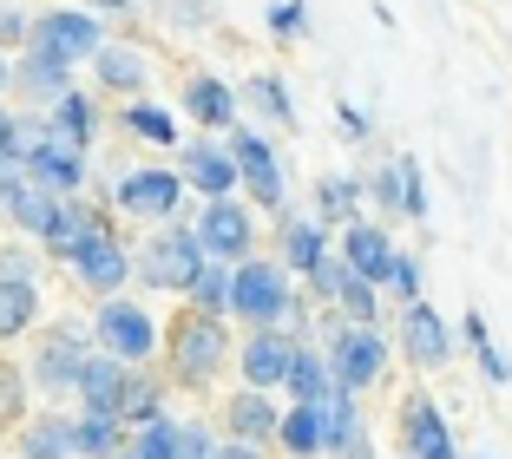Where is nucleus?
Wrapping results in <instances>:
<instances>
[{
  "label": "nucleus",
  "mask_w": 512,
  "mask_h": 459,
  "mask_svg": "<svg viewBox=\"0 0 512 459\" xmlns=\"http://www.w3.org/2000/svg\"><path fill=\"white\" fill-rule=\"evenodd\" d=\"M184 112H191L197 125H230L237 119V99H230L224 79H191V86H184Z\"/></svg>",
  "instance_id": "4be33fe9"
},
{
  "label": "nucleus",
  "mask_w": 512,
  "mask_h": 459,
  "mask_svg": "<svg viewBox=\"0 0 512 459\" xmlns=\"http://www.w3.org/2000/svg\"><path fill=\"white\" fill-rule=\"evenodd\" d=\"M99 7H132V0H99Z\"/></svg>",
  "instance_id": "5fc2aeb1"
},
{
  "label": "nucleus",
  "mask_w": 512,
  "mask_h": 459,
  "mask_svg": "<svg viewBox=\"0 0 512 459\" xmlns=\"http://www.w3.org/2000/svg\"><path fill=\"white\" fill-rule=\"evenodd\" d=\"M322 256H329V243H322V223H302V217L283 223V263H296L302 276H309Z\"/></svg>",
  "instance_id": "cd10ccee"
},
{
  "label": "nucleus",
  "mask_w": 512,
  "mask_h": 459,
  "mask_svg": "<svg viewBox=\"0 0 512 459\" xmlns=\"http://www.w3.org/2000/svg\"><path fill=\"white\" fill-rule=\"evenodd\" d=\"M342 309L348 315H355V322H368V328H375V282H362V276H355V269H348V282H342Z\"/></svg>",
  "instance_id": "a19ab883"
},
{
  "label": "nucleus",
  "mask_w": 512,
  "mask_h": 459,
  "mask_svg": "<svg viewBox=\"0 0 512 459\" xmlns=\"http://www.w3.org/2000/svg\"><path fill=\"white\" fill-rule=\"evenodd\" d=\"M355 394L348 387H329V400H322V446H335V453H348V440H355Z\"/></svg>",
  "instance_id": "bb28decb"
},
{
  "label": "nucleus",
  "mask_w": 512,
  "mask_h": 459,
  "mask_svg": "<svg viewBox=\"0 0 512 459\" xmlns=\"http://www.w3.org/2000/svg\"><path fill=\"white\" fill-rule=\"evenodd\" d=\"M250 99L263 105V119H276V125H296V105H289L283 79H270V73H263V79H256V86H250Z\"/></svg>",
  "instance_id": "4c0bfd02"
},
{
  "label": "nucleus",
  "mask_w": 512,
  "mask_h": 459,
  "mask_svg": "<svg viewBox=\"0 0 512 459\" xmlns=\"http://www.w3.org/2000/svg\"><path fill=\"white\" fill-rule=\"evenodd\" d=\"M309 282H316V296H342V282H348V256H322L316 269H309Z\"/></svg>",
  "instance_id": "79ce46f5"
},
{
  "label": "nucleus",
  "mask_w": 512,
  "mask_h": 459,
  "mask_svg": "<svg viewBox=\"0 0 512 459\" xmlns=\"http://www.w3.org/2000/svg\"><path fill=\"white\" fill-rule=\"evenodd\" d=\"M289 309H296V302H289L283 263H237L230 269V315H243V322H256V328H276Z\"/></svg>",
  "instance_id": "7ed1b4c3"
},
{
  "label": "nucleus",
  "mask_w": 512,
  "mask_h": 459,
  "mask_svg": "<svg viewBox=\"0 0 512 459\" xmlns=\"http://www.w3.org/2000/svg\"><path fill=\"white\" fill-rule=\"evenodd\" d=\"M92 230H99V217H92L86 204H60V223L46 230V250H53V256H73L79 243L92 237Z\"/></svg>",
  "instance_id": "c85d7f7f"
},
{
  "label": "nucleus",
  "mask_w": 512,
  "mask_h": 459,
  "mask_svg": "<svg viewBox=\"0 0 512 459\" xmlns=\"http://www.w3.org/2000/svg\"><path fill=\"white\" fill-rule=\"evenodd\" d=\"M407 355L421 368H447V328L427 302H407Z\"/></svg>",
  "instance_id": "a211bd4d"
},
{
  "label": "nucleus",
  "mask_w": 512,
  "mask_h": 459,
  "mask_svg": "<svg viewBox=\"0 0 512 459\" xmlns=\"http://www.w3.org/2000/svg\"><path fill=\"white\" fill-rule=\"evenodd\" d=\"M33 315H40V289H33V276H0V341L27 335Z\"/></svg>",
  "instance_id": "6ab92c4d"
},
{
  "label": "nucleus",
  "mask_w": 512,
  "mask_h": 459,
  "mask_svg": "<svg viewBox=\"0 0 512 459\" xmlns=\"http://www.w3.org/2000/svg\"><path fill=\"white\" fill-rule=\"evenodd\" d=\"M342 132H348V138H368V112H355V105H342Z\"/></svg>",
  "instance_id": "de8ad7c7"
},
{
  "label": "nucleus",
  "mask_w": 512,
  "mask_h": 459,
  "mask_svg": "<svg viewBox=\"0 0 512 459\" xmlns=\"http://www.w3.org/2000/svg\"><path fill=\"white\" fill-rule=\"evenodd\" d=\"M125 381H132V368H125L119 355H92L86 368H79V394H86V414H112V420H119V407H125Z\"/></svg>",
  "instance_id": "4468645a"
},
{
  "label": "nucleus",
  "mask_w": 512,
  "mask_h": 459,
  "mask_svg": "<svg viewBox=\"0 0 512 459\" xmlns=\"http://www.w3.org/2000/svg\"><path fill=\"white\" fill-rule=\"evenodd\" d=\"M0 86H7V66H0Z\"/></svg>",
  "instance_id": "6e6d98bb"
},
{
  "label": "nucleus",
  "mask_w": 512,
  "mask_h": 459,
  "mask_svg": "<svg viewBox=\"0 0 512 459\" xmlns=\"http://www.w3.org/2000/svg\"><path fill=\"white\" fill-rule=\"evenodd\" d=\"M171 459H217V446H211V433L184 427V433H178V453H171Z\"/></svg>",
  "instance_id": "c03bdc74"
},
{
  "label": "nucleus",
  "mask_w": 512,
  "mask_h": 459,
  "mask_svg": "<svg viewBox=\"0 0 512 459\" xmlns=\"http://www.w3.org/2000/svg\"><path fill=\"white\" fill-rule=\"evenodd\" d=\"M191 184L204 197H230V184H237V158L217 151V145H197L191 151Z\"/></svg>",
  "instance_id": "5701e85b"
},
{
  "label": "nucleus",
  "mask_w": 512,
  "mask_h": 459,
  "mask_svg": "<svg viewBox=\"0 0 512 459\" xmlns=\"http://www.w3.org/2000/svg\"><path fill=\"white\" fill-rule=\"evenodd\" d=\"M92 66H99V86H112V92H138L145 86V60H138L132 46H99Z\"/></svg>",
  "instance_id": "b1692460"
},
{
  "label": "nucleus",
  "mask_w": 512,
  "mask_h": 459,
  "mask_svg": "<svg viewBox=\"0 0 512 459\" xmlns=\"http://www.w3.org/2000/svg\"><path fill=\"white\" fill-rule=\"evenodd\" d=\"M302 14H309L302 0H276V7H270V27H276V33H296V27H302Z\"/></svg>",
  "instance_id": "a18cd8bd"
},
{
  "label": "nucleus",
  "mask_w": 512,
  "mask_h": 459,
  "mask_svg": "<svg viewBox=\"0 0 512 459\" xmlns=\"http://www.w3.org/2000/svg\"><path fill=\"white\" fill-rule=\"evenodd\" d=\"M92 335L106 341L119 361H151V348H158V328H151V315L132 309V302H119V296L92 315Z\"/></svg>",
  "instance_id": "0eeeda50"
},
{
  "label": "nucleus",
  "mask_w": 512,
  "mask_h": 459,
  "mask_svg": "<svg viewBox=\"0 0 512 459\" xmlns=\"http://www.w3.org/2000/svg\"><path fill=\"white\" fill-rule=\"evenodd\" d=\"M342 256H348V269H355L362 282H388V269H394V243L381 237L375 223H348Z\"/></svg>",
  "instance_id": "dca6fc26"
},
{
  "label": "nucleus",
  "mask_w": 512,
  "mask_h": 459,
  "mask_svg": "<svg viewBox=\"0 0 512 459\" xmlns=\"http://www.w3.org/2000/svg\"><path fill=\"white\" fill-rule=\"evenodd\" d=\"M178 178L171 171H132V178L119 184V204L132 210V217H151V223H171V210H178Z\"/></svg>",
  "instance_id": "ddd939ff"
},
{
  "label": "nucleus",
  "mask_w": 512,
  "mask_h": 459,
  "mask_svg": "<svg viewBox=\"0 0 512 459\" xmlns=\"http://www.w3.org/2000/svg\"><path fill=\"white\" fill-rule=\"evenodd\" d=\"M276 433H283V446L296 459H316L322 453V400H296V414L276 420Z\"/></svg>",
  "instance_id": "412c9836"
},
{
  "label": "nucleus",
  "mask_w": 512,
  "mask_h": 459,
  "mask_svg": "<svg viewBox=\"0 0 512 459\" xmlns=\"http://www.w3.org/2000/svg\"><path fill=\"white\" fill-rule=\"evenodd\" d=\"M401 427H407V459H453V440H447V427H440V414L427 400H407Z\"/></svg>",
  "instance_id": "f3484780"
},
{
  "label": "nucleus",
  "mask_w": 512,
  "mask_h": 459,
  "mask_svg": "<svg viewBox=\"0 0 512 459\" xmlns=\"http://www.w3.org/2000/svg\"><path fill=\"white\" fill-rule=\"evenodd\" d=\"M40 184H60V191H79L86 184V145H73V138H60V132H46V145H40V158L27 164Z\"/></svg>",
  "instance_id": "2eb2a0df"
},
{
  "label": "nucleus",
  "mask_w": 512,
  "mask_h": 459,
  "mask_svg": "<svg viewBox=\"0 0 512 459\" xmlns=\"http://www.w3.org/2000/svg\"><path fill=\"white\" fill-rule=\"evenodd\" d=\"M230 440H250V446H263V440H270V433H276V420H283V414H276V407H270V400H263V387H250V394H237V400H230Z\"/></svg>",
  "instance_id": "aec40b11"
},
{
  "label": "nucleus",
  "mask_w": 512,
  "mask_h": 459,
  "mask_svg": "<svg viewBox=\"0 0 512 459\" xmlns=\"http://www.w3.org/2000/svg\"><path fill=\"white\" fill-rule=\"evenodd\" d=\"M316 204H322L329 223H355V210H362V184H355V178H322Z\"/></svg>",
  "instance_id": "473e14b6"
},
{
  "label": "nucleus",
  "mask_w": 512,
  "mask_h": 459,
  "mask_svg": "<svg viewBox=\"0 0 512 459\" xmlns=\"http://www.w3.org/2000/svg\"><path fill=\"white\" fill-rule=\"evenodd\" d=\"M230 361V335H224V315H204L191 309L178 328H171V368H178V381L204 387L217 368Z\"/></svg>",
  "instance_id": "f257e3e1"
},
{
  "label": "nucleus",
  "mask_w": 512,
  "mask_h": 459,
  "mask_svg": "<svg viewBox=\"0 0 512 459\" xmlns=\"http://www.w3.org/2000/svg\"><path fill=\"white\" fill-rule=\"evenodd\" d=\"M27 86L33 92H60V99H66V60H53V53L33 46V53H27Z\"/></svg>",
  "instance_id": "e433bc0d"
},
{
  "label": "nucleus",
  "mask_w": 512,
  "mask_h": 459,
  "mask_svg": "<svg viewBox=\"0 0 512 459\" xmlns=\"http://www.w3.org/2000/svg\"><path fill=\"white\" fill-rule=\"evenodd\" d=\"M73 446H79V453H99V459H119V420H112V414L73 420Z\"/></svg>",
  "instance_id": "2f4dec72"
},
{
  "label": "nucleus",
  "mask_w": 512,
  "mask_h": 459,
  "mask_svg": "<svg viewBox=\"0 0 512 459\" xmlns=\"http://www.w3.org/2000/svg\"><path fill=\"white\" fill-rule=\"evenodd\" d=\"M230 158H237V178L256 191V204H263V210H276V204H283V164H276L270 138L237 132V138H230Z\"/></svg>",
  "instance_id": "9d476101"
},
{
  "label": "nucleus",
  "mask_w": 512,
  "mask_h": 459,
  "mask_svg": "<svg viewBox=\"0 0 512 459\" xmlns=\"http://www.w3.org/2000/svg\"><path fill=\"white\" fill-rule=\"evenodd\" d=\"M20 33H27V20H20V14H0V40H20Z\"/></svg>",
  "instance_id": "3c124183"
},
{
  "label": "nucleus",
  "mask_w": 512,
  "mask_h": 459,
  "mask_svg": "<svg viewBox=\"0 0 512 459\" xmlns=\"http://www.w3.org/2000/svg\"><path fill=\"white\" fill-rule=\"evenodd\" d=\"M53 132L73 138V145H92V105L79 99V92H66V99L53 105Z\"/></svg>",
  "instance_id": "72a5a7b5"
},
{
  "label": "nucleus",
  "mask_w": 512,
  "mask_h": 459,
  "mask_svg": "<svg viewBox=\"0 0 512 459\" xmlns=\"http://www.w3.org/2000/svg\"><path fill=\"white\" fill-rule=\"evenodd\" d=\"M467 341H473V355H480V368H486V381H512V368H506V355L493 348V335H486V322L480 315H467Z\"/></svg>",
  "instance_id": "c9c22d12"
},
{
  "label": "nucleus",
  "mask_w": 512,
  "mask_h": 459,
  "mask_svg": "<svg viewBox=\"0 0 512 459\" xmlns=\"http://www.w3.org/2000/svg\"><path fill=\"white\" fill-rule=\"evenodd\" d=\"M375 197H381V210H394V217H401V171H394V164L375 178Z\"/></svg>",
  "instance_id": "49530a36"
},
{
  "label": "nucleus",
  "mask_w": 512,
  "mask_h": 459,
  "mask_svg": "<svg viewBox=\"0 0 512 459\" xmlns=\"http://www.w3.org/2000/svg\"><path fill=\"white\" fill-rule=\"evenodd\" d=\"M329 387H335L329 361L309 355V348H296V361H289V394L296 400H329Z\"/></svg>",
  "instance_id": "c756f323"
},
{
  "label": "nucleus",
  "mask_w": 512,
  "mask_h": 459,
  "mask_svg": "<svg viewBox=\"0 0 512 459\" xmlns=\"http://www.w3.org/2000/svg\"><path fill=\"white\" fill-rule=\"evenodd\" d=\"M348 459H375V446H368V433H355V440H348Z\"/></svg>",
  "instance_id": "603ef678"
},
{
  "label": "nucleus",
  "mask_w": 512,
  "mask_h": 459,
  "mask_svg": "<svg viewBox=\"0 0 512 459\" xmlns=\"http://www.w3.org/2000/svg\"><path fill=\"white\" fill-rule=\"evenodd\" d=\"M388 282L401 289L407 302H421V263H414V256H401V250H394V269H388Z\"/></svg>",
  "instance_id": "37998d69"
},
{
  "label": "nucleus",
  "mask_w": 512,
  "mask_h": 459,
  "mask_svg": "<svg viewBox=\"0 0 512 459\" xmlns=\"http://www.w3.org/2000/svg\"><path fill=\"white\" fill-rule=\"evenodd\" d=\"M14 420H27V381L20 368H0V427H14Z\"/></svg>",
  "instance_id": "ea45409f"
},
{
  "label": "nucleus",
  "mask_w": 512,
  "mask_h": 459,
  "mask_svg": "<svg viewBox=\"0 0 512 459\" xmlns=\"http://www.w3.org/2000/svg\"><path fill=\"white\" fill-rule=\"evenodd\" d=\"M92 361V335L79 322L53 328V335L40 341V355H33V381L46 387V394H66V387H79V368Z\"/></svg>",
  "instance_id": "39448f33"
},
{
  "label": "nucleus",
  "mask_w": 512,
  "mask_h": 459,
  "mask_svg": "<svg viewBox=\"0 0 512 459\" xmlns=\"http://www.w3.org/2000/svg\"><path fill=\"white\" fill-rule=\"evenodd\" d=\"M197 243H204V256H217V263H243V256H250V210L230 204V197H211L204 217H197Z\"/></svg>",
  "instance_id": "1a4fd4ad"
},
{
  "label": "nucleus",
  "mask_w": 512,
  "mask_h": 459,
  "mask_svg": "<svg viewBox=\"0 0 512 459\" xmlns=\"http://www.w3.org/2000/svg\"><path fill=\"white\" fill-rule=\"evenodd\" d=\"M191 296L204 315H230V263H217V256H204V269H197Z\"/></svg>",
  "instance_id": "7c9ffc66"
},
{
  "label": "nucleus",
  "mask_w": 512,
  "mask_h": 459,
  "mask_svg": "<svg viewBox=\"0 0 512 459\" xmlns=\"http://www.w3.org/2000/svg\"><path fill=\"white\" fill-rule=\"evenodd\" d=\"M329 374H335V387H348V394L375 387L381 374H388V341H381L368 322H348L342 335H335V348H329Z\"/></svg>",
  "instance_id": "20e7f679"
},
{
  "label": "nucleus",
  "mask_w": 512,
  "mask_h": 459,
  "mask_svg": "<svg viewBox=\"0 0 512 459\" xmlns=\"http://www.w3.org/2000/svg\"><path fill=\"white\" fill-rule=\"evenodd\" d=\"M0 204L14 210V223L27 230V237L46 243V230L60 223V204H66V197L53 191V184H40L33 171H7V178H0Z\"/></svg>",
  "instance_id": "423d86ee"
},
{
  "label": "nucleus",
  "mask_w": 512,
  "mask_h": 459,
  "mask_svg": "<svg viewBox=\"0 0 512 459\" xmlns=\"http://www.w3.org/2000/svg\"><path fill=\"white\" fill-rule=\"evenodd\" d=\"M66 263H73L79 282H86V289H99V296H112V289L132 276V263H125V250H119V237H112V230H92V237L79 243Z\"/></svg>",
  "instance_id": "9b49d317"
},
{
  "label": "nucleus",
  "mask_w": 512,
  "mask_h": 459,
  "mask_svg": "<svg viewBox=\"0 0 512 459\" xmlns=\"http://www.w3.org/2000/svg\"><path fill=\"white\" fill-rule=\"evenodd\" d=\"M178 420H171V414H151L145 420V427H138V440L132 446H119V459H171V453H178Z\"/></svg>",
  "instance_id": "a878e982"
},
{
  "label": "nucleus",
  "mask_w": 512,
  "mask_h": 459,
  "mask_svg": "<svg viewBox=\"0 0 512 459\" xmlns=\"http://www.w3.org/2000/svg\"><path fill=\"white\" fill-rule=\"evenodd\" d=\"M20 453H27V459H73L79 453V446H73V420H53V414L33 420L27 440H20Z\"/></svg>",
  "instance_id": "393cba45"
},
{
  "label": "nucleus",
  "mask_w": 512,
  "mask_h": 459,
  "mask_svg": "<svg viewBox=\"0 0 512 459\" xmlns=\"http://www.w3.org/2000/svg\"><path fill=\"white\" fill-rule=\"evenodd\" d=\"M0 276H33V263L20 250H7V256H0Z\"/></svg>",
  "instance_id": "09e8293b"
},
{
  "label": "nucleus",
  "mask_w": 512,
  "mask_h": 459,
  "mask_svg": "<svg viewBox=\"0 0 512 459\" xmlns=\"http://www.w3.org/2000/svg\"><path fill=\"white\" fill-rule=\"evenodd\" d=\"M394 171H401V217H427V184H421L414 151H401V158H394Z\"/></svg>",
  "instance_id": "f704fd0d"
},
{
  "label": "nucleus",
  "mask_w": 512,
  "mask_h": 459,
  "mask_svg": "<svg viewBox=\"0 0 512 459\" xmlns=\"http://www.w3.org/2000/svg\"><path fill=\"white\" fill-rule=\"evenodd\" d=\"M217 459H263L250 440H230V446H217Z\"/></svg>",
  "instance_id": "8fccbe9b"
},
{
  "label": "nucleus",
  "mask_w": 512,
  "mask_h": 459,
  "mask_svg": "<svg viewBox=\"0 0 512 459\" xmlns=\"http://www.w3.org/2000/svg\"><path fill=\"white\" fill-rule=\"evenodd\" d=\"M33 46H40V53H53V60H92V53H99V20L92 14H73V7H53V14H40V27H33Z\"/></svg>",
  "instance_id": "6e6552de"
},
{
  "label": "nucleus",
  "mask_w": 512,
  "mask_h": 459,
  "mask_svg": "<svg viewBox=\"0 0 512 459\" xmlns=\"http://www.w3.org/2000/svg\"><path fill=\"white\" fill-rule=\"evenodd\" d=\"M125 125H132L138 138H151V145H171V112H165V105H132Z\"/></svg>",
  "instance_id": "58836bf2"
},
{
  "label": "nucleus",
  "mask_w": 512,
  "mask_h": 459,
  "mask_svg": "<svg viewBox=\"0 0 512 459\" xmlns=\"http://www.w3.org/2000/svg\"><path fill=\"white\" fill-rule=\"evenodd\" d=\"M0 171H14V158H7V119H0Z\"/></svg>",
  "instance_id": "864d4df0"
},
{
  "label": "nucleus",
  "mask_w": 512,
  "mask_h": 459,
  "mask_svg": "<svg viewBox=\"0 0 512 459\" xmlns=\"http://www.w3.org/2000/svg\"><path fill=\"white\" fill-rule=\"evenodd\" d=\"M289 361H296V341L276 335V328H256V335L243 341V381L250 387H283Z\"/></svg>",
  "instance_id": "f8f14e48"
},
{
  "label": "nucleus",
  "mask_w": 512,
  "mask_h": 459,
  "mask_svg": "<svg viewBox=\"0 0 512 459\" xmlns=\"http://www.w3.org/2000/svg\"><path fill=\"white\" fill-rule=\"evenodd\" d=\"M197 269H204V243H197V230H178V223H158L151 243L138 250V276L151 289H191Z\"/></svg>",
  "instance_id": "f03ea898"
}]
</instances>
